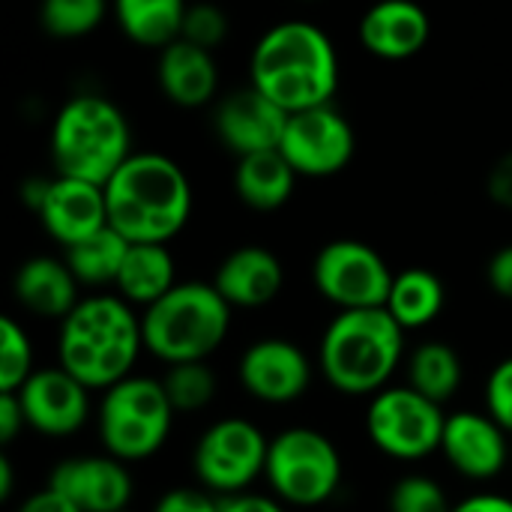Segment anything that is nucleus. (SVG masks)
<instances>
[{"instance_id": "nucleus-43", "label": "nucleus", "mask_w": 512, "mask_h": 512, "mask_svg": "<svg viewBox=\"0 0 512 512\" xmlns=\"http://www.w3.org/2000/svg\"><path fill=\"white\" fill-rule=\"evenodd\" d=\"M300 3H318V0H300Z\"/></svg>"}, {"instance_id": "nucleus-30", "label": "nucleus", "mask_w": 512, "mask_h": 512, "mask_svg": "<svg viewBox=\"0 0 512 512\" xmlns=\"http://www.w3.org/2000/svg\"><path fill=\"white\" fill-rule=\"evenodd\" d=\"M162 387L174 405V411H201L216 399V372L210 369L207 360H192V363H174L168 366Z\"/></svg>"}, {"instance_id": "nucleus-8", "label": "nucleus", "mask_w": 512, "mask_h": 512, "mask_svg": "<svg viewBox=\"0 0 512 512\" xmlns=\"http://www.w3.org/2000/svg\"><path fill=\"white\" fill-rule=\"evenodd\" d=\"M264 477L282 504L321 507L342 483V456L324 432L294 426L270 438Z\"/></svg>"}, {"instance_id": "nucleus-31", "label": "nucleus", "mask_w": 512, "mask_h": 512, "mask_svg": "<svg viewBox=\"0 0 512 512\" xmlns=\"http://www.w3.org/2000/svg\"><path fill=\"white\" fill-rule=\"evenodd\" d=\"M33 345L15 318H0V393H18L33 375Z\"/></svg>"}, {"instance_id": "nucleus-20", "label": "nucleus", "mask_w": 512, "mask_h": 512, "mask_svg": "<svg viewBox=\"0 0 512 512\" xmlns=\"http://www.w3.org/2000/svg\"><path fill=\"white\" fill-rule=\"evenodd\" d=\"M156 84L159 93L177 108H204L219 99V60L216 51H207L189 39H174L156 51Z\"/></svg>"}, {"instance_id": "nucleus-21", "label": "nucleus", "mask_w": 512, "mask_h": 512, "mask_svg": "<svg viewBox=\"0 0 512 512\" xmlns=\"http://www.w3.org/2000/svg\"><path fill=\"white\" fill-rule=\"evenodd\" d=\"M213 285L231 309H261L279 297L285 285V270L270 249L240 246L222 258Z\"/></svg>"}, {"instance_id": "nucleus-9", "label": "nucleus", "mask_w": 512, "mask_h": 512, "mask_svg": "<svg viewBox=\"0 0 512 512\" xmlns=\"http://www.w3.org/2000/svg\"><path fill=\"white\" fill-rule=\"evenodd\" d=\"M447 414L414 387H384L366 411L369 441L390 459L420 462L441 450Z\"/></svg>"}, {"instance_id": "nucleus-33", "label": "nucleus", "mask_w": 512, "mask_h": 512, "mask_svg": "<svg viewBox=\"0 0 512 512\" xmlns=\"http://www.w3.org/2000/svg\"><path fill=\"white\" fill-rule=\"evenodd\" d=\"M231 33V21H228V12L219 6V3H210V0H198V3H189L186 9V21H183V39L207 48V51H216L225 45Z\"/></svg>"}, {"instance_id": "nucleus-24", "label": "nucleus", "mask_w": 512, "mask_h": 512, "mask_svg": "<svg viewBox=\"0 0 512 512\" xmlns=\"http://www.w3.org/2000/svg\"><path fill=\"white\" fill-rule=\"evenodd\" d=\"M177 285V264L168 243H129L114 288L129 306H153Z\"/></svg>"}, {"instance_id": "nucleus-27", "label": "nucleus", "mask_w": 512, "mask_h": 512, "mask_svg": "<svg viewBox=\"0 0 512 512\" xmlns=\"http://www.w3.org/2000/svg\"><path fill=\"white\" fill-rule=\"evenodd\" d=\"M129 252V240L111 225L63 249V261L81 285H114Z\"/></svg>"}, {"instance_id": "nucleus-19", "label": "nucleus", "mask_w": 512, "mask_h": 512, "mask_svg": "<svg viewBox=\"0 0 512 512\" xmlns=\"http://www.w3.org/2000/svg\"><path fill=\"white\" fill-rule=\"evenodd\" d=\"M441 453L468 480H492L507 468V432L480 411H456L447 417Z\"/></svg>"}, {"instance_id": "nucleus-4", "label": "nucleus", "mask_w": 512, "mask_h": 512, "mask_svg": "<svg viewBox=\"0 0 512 512\" xmlns=\"http://www.w3.org/2000/svg\"><path fill=\"white\" fill-rule=\"evenodd\" d=\"M48 153L54 174L105 186L135 153L129 117L102 93H75L51 120Z\"/></svg>"}, {"instance_id": "nucleus-40", "label": "nucleus", "mask_w": 512, "mask_h": 512, "mask_svg": "<svg viewBox=\"0 0 512 512\" xmlns=\"http://www.w3.org/2000/svg\"><path fill=\"white\" fill-rule=\"evenodd\" d=\"M18 512H81L69 498H63L60 492H54L51 486L48 489H42V492H36V495H30Z\"/></svg>"}, {"instance_id": "nucleus-39", "label": "nucleus", "mask_w": 512, "mask_h": 512, "mask_svg": "<svg viewBox=\"0 0 512 512\" xmlns=\"http://www.w3.org/2000/svg\"><path fill=\"white\" fill-rule=\"evenodd\" d=\"M219 512H288V510L282 507V501H279V498L255 495V492H240V495L219 498Z\"/></svg>"}, {"instance_id": "nucleus-36", "label": "nucleus", "mask_w": 512, "mask_h": 512, "mask_svg": "<svg viewBox=\"0 0 512 512\" xmlns=\"http://www.w3.org/2000/svg\"><path fill=\"white\" fill-rule=\"evenodd\" d=\"M24 426H27V420H24L18 393H0V444L9 447Z\"/></svg>"}, {"instance_id": "nucleus-34", "label": "nucleus", "mask_w": 512, "mask_h": 512, "mask_svg": "<svg viewBox=\"0 0 512 512\" xmlns=\"http://www.w3.org/2000/svg\"><path fill=\"white\" fill-rule=\"evenodd\" d=\"M486 414L512 435V357L501 360L486 381Z\"/></svg>"}, {"instance_id": "nucleus-22", "label": "nucleus", "mask_w": 512, "mask_h": 512, "mask_svg": "<svg viewBox=\"0 0 512 512\" xmlns=\"http://www.w3.org/2000/svg\"><path fill=\"white\" fill-rule=\"evenodd\" d=\"M78 279L63 258L36 255L27 258L12 279L15 300L39 318H66L78 303Z\"/></svg>"}, {"instance_id": "nucleus-18", "label": "nucleus", "mask_w": 512, "mask_h": 512, "mask_svg": "<svg viewBox=\"0 0 512 512\" xmlns=\"http://www.w3.org/2000/svg\"><path fill=\"white\" fill-rule=\"evenodd\" d=\"M48 486L69 498L81 512H120L132 501V477L126 462L114 456H75L63 459Z\"/></svg>"}, {"instance_id": "nucleus-1", "label": "nucleus", "mask_w": 512, "mask_h": 512, "mask_svg": "<svg viewBox=\"0 0 512 512\" xmlns=\"http://www.w3.org/2000/svg\"><path fill=\"white\" fill-rule=\"evenodd\" d=\"M339 81V51L330 33L315 21H276L252 45L249 84L288 114L330 105Z\"/></svg>"}, {"instance_id": "nucleus-42", "label": "nucleus", "mask_w": 512, "mask_h": 512, "mask_svg": "<svg viewBox=\"0 0 512 512\" xmlns=\"http://www.w3.org/2000/svg\"><path fill=\"white\" fill-rule=\"evenodd\" d=\"M12 489H15V480H12V462L3 456V459H0V501H9V498H12Z\"/></svg>"}, {"instance_id": "nucleus-13", "label": "nucleus", "mask_w": 512, "mask_h": 512, "mask_svg": "<svg viewBox=\"0 0 512 512\" xmlns=\"http://www.w3.org/2000/svg\"><path fill=\"white\" fill-rule=\"evenodd\" d=\"M288 117L291 114L282 111L273 99L246 84L216 99L213 129L219 141L240 159L261 150H279Z\"/></svg>"}, {"instance_id": "nucleus-17", "label": "nucleus", "mask_w": 512, "mask_h": 512, "mask_svg": "<svg viewBox=\"0 0 512 512\" xmlns=\"http://www.w3.org/2000/svg\"><path fill=\"white\" fill-rule=\"evenodd\" d=\"M45 234L63 249L102 231L108 225L105 189L99 183L54 174L45 186L39 207L33 210Z\"/></svg>"}, {"instance_id": "nucleus-35", "label": "nucleus", "mask_w": 512, "mask_h": 512, "mask_svg": "<svg viewBox=\"0 0 512 512\" xmlns=\"http://www.w3.org/2000/svg\"><path fill=\"white\" fill-rule=\"evenodd\" d=\"M153 512H219V501L201 489H171L156 501Z\"/></svg>"}, {"instance_id": "nucleus-12", "label": "nucleus", "mask_w": 512, "mask_h": 512, "mask_svg": "<svg viewBox=\"0 0 512 512\" xmlns=\"http://www.w3.org/2000/svg\"><path fill=\"white\" fill-rule=\"evenodd\" d=\"M279 153L297 171V177H336L357 153V135L351 120L330 102L288 117Z\"/></svg>"}, {"instance_id": "nucleus-11", "label": "nucleus", "mask_w": 512, "mask_h": 512, "mask_svg": "<svg viewBox=\"0 0 512 512\" xmlns=\"http://www.w3.org/2000/svg\"><path fill=\"white\" fill-rule=\"evenodd\" d=\"M270 441L264 432L240 417L213 423L195 444L192 465L195 477L207 492L222 498L246 492L267 468Z\"/></svg>"}, {"instance_id": "nucleus-3", "label": "nucleus", "mask_w": 512, "mask_h": 512, "mask_svg": "<svg viewBox=\"0 0 512 512\" xmlns=\"http://www.w3.org/2000/svg\"><path fill=\"white\" fill-rule=\"evenodd\" d=\"M144 348L141 318L123 297H84L57 333V366L87 390H108L132 375Z\"/></svg>"}, {"instance_id": "nucleus-14", "label": "nucleus", "mask_w": 512, "mask_h": 512, "mask_svg": "<svg viewBox=\"0 0 512 512\" xmlns=\"http://www.w3.org/2000/svg\"><path fill=\"white\" fill-rule=\"evenodd\" d=\"M24 420L33 432L48 438L75 435L90 417V390L66 369H36L18 390Z\"/></svg>"}, {"instance_id": "nucleus-2", "label": "nucleus", "mask_w": 512, "mask_h": 512, "mask_svg": "<svg viewBox=\"0 0 512 512\" xmlns=\"http://www.w3.org/2000/svg\"><path fill=\"white\" fill-rule=\"evenodd\" d=\"M108 225L129 243H171L192 216V183L177 159L132 153L102 186Z\"/></svg>"}, {"instance_id": "nucleus-44", "label": "nucleus", "mask_w": 512, "mask_h": 512, "mask_svg": "<svg viewBox=\"0 0 512 512\" xmlns=\"http://www.w3.org/2000/svg\"><path fill=\"white\" fill-rule=\"evenodd\" d=\"M120 512H132V510H129V507H126V510H120Z\"/></svg>"}, {"instance_id": "nucleus-28", "label": "nucleus", "mask_w": 512, "mask_h": 512, "mask_svg": "<svg viewBox=\"0 0 512 512\" xmlns=\"http://www.w3.org/2000/svg\"><path fill=\"white\" fill-rule=\"evenodd\" d=\"M408 381L417 393L444 405L462 387V357L447 342H423L408 357Z\"/></svg>"}, {"instance_id": "nucleus-32", "label": "nucleus", "mask_w": 512, "mask_h": 512, "mask_svg": "<svg viewBox=\"0 0 512 512\" xmlns=\"http://www.w3.org/2000/svg\"><path fill=\"white\" fill-rule=\"evenodd\" d=\"M390 512H453V507L441 483L423 474H408L390 492Z\"/></svg>"}, {"instance_id": "nucleus-26", "label": "nucleus", "mask_w": 512, "mask_h": 512, "mask_svg": "<svg viewBox=\"0 0 512 512\" xmlns=\"http://www.w3.org/2000/svg\"><path fill=\"white\" fill-rule=\"evenodd\" d=\"M444 282L423 267H411L393 276L390 297H387V312L399 321V327L408 330H423L429 327L441 309H444Z\"/></svg>"}, {"instance_id": "nucleus-37", "label": "nucleus", "mask_w": 512, "mask_h": 512, "mask_svg": "<svg viewBox=\"0 0 512 512\" xmlns=\"http://www.w3.org/2000/svg\"><path fill=\"white\" fill-rule=\"evenodd\" d=\"M489 198L504 207V210H512V150L504 153L492 171H489Z\"/></svg>"}, {"instance_id": "nucleus-16", "label": "nucleus", "mask_w": 512, "mask_h": 512, "mask_svg": "<svg viewBox=\"0 0 512 512\" xmlns=\"http://www.w3.org/2000/svg\"><path fill=\"white\" fill-rule=\"evenodd\" d=\"M357 39L375 60L402 63L429 45L432 18L417 0H375L357 21Z\"/></svg>"}, {"instance_id": "nucleus-41", "label": "nucleus", "mask_w": 512, "mask_h": 512, "mask_svg": "<svg viewBox=\"0 0 512 512\" xmlns=\"http://www.w3.org/2000/svg\"><path fill=\"white\" fill-rule=\"evenodd\" d=\"M453 512H512V498H504V495H471L462 504H456Z\"/></svg>"}, {"instance_id": "nucleus-5", "label": "nucleus", "mask_w": 512, "mask_h": 512, "mask_svg": "<svg viewBox=\"0 0 512 512\" xmlns=\"http://www.w3.org/2000/svg\"><path fill=\"white\" fill-rule=\"evenodd\" d=\"M405 354V330L387 309L339 312L324 330L318 366L345 396H375L387 387Z\"/></svg>"}, {"instance_id": "nucleus-23", "label": "nucleus", "mask_w": 512, "mask_h": 512, "mask_svg": "<svg viewBox=\"0 0 512 512\" xmlns=\"http://www.w3.org/2000/svg\"><path fill=\"white\" fill-rule=\"evenodd\" d=\"M297 171L279 150H261L240 156L234 165V192L237 198L258 213H273L285 207L294 195Z\"/></svg>"}, {"instance_id": "nucleus-7", "label": "nucleus", "mask_w": 512, "mask_h": 512, "mask_svg": "<svg viewBox=\"0 0 512 512\" xmlns=\"http://www.w3.org/2000/svg\"><path fill=\"white\" fill-rule=\"evenodd\" d=\"M174 405L156 378L129 375L108 387L99 402V438L108 456L120 462H144L156 456L174 423Z\"/></svg>"}, {"instance_id": "nucleus-15", "label": "nucleus", "mask_w": 512, "mask_h": 512, "mask_svg": "<svg viewBox=\"0 0 512 512\" xmlns=\"http://www.w3.org/2000/svg\"><path fill=\"white\" fill-rule=\"evenodd\" d=\"M240 384L264 405L297 402L312 381V363L288 339H258L240 357Z\"/></svg>"}, {"instance_id": "nucleus-25", "label": "nucleus", "mask_w": 512, "mask_h": 512, "mask_svg": "<svg viewBox=\"0 0 512 512\" xmlns=\"http://www.w3.org/2000/svg\"><path fill=\"white\" fill-rule=\"evenodd\" d=\"M186 0H111V15L120 33L150 51H162L183 33Z\"/></svg>"}, {"instance_id": "nucleus-29", "label": "nucleus", "mask_w": 512, "mask_h": 512, "mask_svg": "<svg viewBox=\"0 0 512 512\" xmlns=\"http://www.w3.org/2000/svg\"><path fill=\"white\" fill-rule=\"evenodd\" d=\"M108 12L111 0H39V24L54 39H84Z\"/></svg>"}, {"instance_id": "nucleus-6", "label": "nucleus", "mask_w": 512, "mask_h": 512, "mask_svg": "<svg viewBox=\"0 0 512 512\" xmlns=\"http://www.w3.org/2000/svg\"><path fill=\"white\" fill-rule=\"evenodd\" d=\"M231 306L213 282H177L162 300L144 309V348L162 363L207 360L225 342Z\"/></svg>"}, {"instance_id": "nucleus-38", "label": "nucleus", "mask_w": 512, "mask_h": 512, "mask_svg": "<svg viewBox=\"0 0 512 512\" xmlns=\"http://www.w3.org/2000/svg\"><path fill=\"white\" fill-rule=\"evenodd\" d=\"M486 276H489L492 291H495L498 297H504V300H510L512 303V243L510 246H501V249L492 255Z\"/></svg>"}, {"instance_id": "nucleus-10", "label": "nucleus", "mask_w": 512, "mask_h": 512, "mask_svg": "<svg viewBox=\"0 0 512 512\" xmlns=\"http://www.w3.org/2000/svg\"><path fill=\"white\" fill-rule=\"evenodd\" d=\"M393 276L396 273L378 249L348 237L327 243L312 261V282L318 294L342 312L384 309Z\"/></svg>"}]
</instances>
